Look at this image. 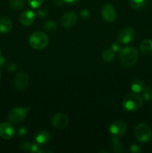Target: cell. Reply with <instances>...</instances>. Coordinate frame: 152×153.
<instances>
[{
    "label": "cell",
    "instance_id": "25",
    "mask_svg": "<svg viewBox=\"0 0 152 153\" xmlns=\"http://www.w3.org/2000/svg\"><path fill=\"white\" fill-rule=\"evenodd\" d=\"M28 4H30L33 8H37L39 7L43 2V0H28Z\"/></svg>",
    "mask_w": 152,
    "mask_h": 153
},
{
    "label": "cell",
    "instance_id": "15",
    "mask_svg": "<svg viewBox=\"0 0 152 153\" xmlns=\"http://www.w3.org/2000/svg\"><path fill=\"white\" fill-rule=\"evenodd\" d=\"M139 49L142 53L144 55H152V40L146 39L142 40L139 45Z\"/></svg>",
    "mask_w": 152,
    "mask_h": 153
},
{
    "label": "cell",
    "instance_id": "6",
    "mask_svg": "<svg viewBox=\"0 0 152 153\" xmlns=\"http://www.w3.org/2000/svg\"><path fill=\"white\" fill-rule=\"evenodd\" d=\"M136 36L134 29L131 27H125L118 32L117 38L121 43L127 44L132 41Z\"/></svg>",
    "mask_w": 152,
    "mask_h": 153
},
{
    "label": "cell",
    "instance_id": "21",
    "mask_svg": "<svg viewBox=\"0 0 152 153\" xmlns=\"http://www.w3.org/2000/svg\"><path fill=\"white\" fill-rule=\"evenodd\" d=\"M58 28V23L55 20H49L43 25V29L49 33H53Z\"/></svg>",
    "mask_w": 152,
    "mask_h": 153
},
{
    "label": "cell",
    "instance_id": "22",
    "mask_svg": "<svg viewBox=\"0 0 152 153\" xmlns=\"http://www.w3.org/2000/svg\"><path fill=\"white\" fill-rule=\"evenodd\" d=\"M148 0H129V4L132 8L141 9L147 4Z\"/></svg>",
    "mask_w": 152,
    "mask_h": 153
},
{
    "label": "cell",
    "instance_id": "7",
    "mask_svg": "<svg viewBox=\"0 0 152 153\" xmlns=\"http://www.w3.org/2000/svg\"><path fill=\"white\" fill-rule=\"evenodd\" d=\"M102 17L106 22H113L116 19V12L114 7L109 3H106L101 8Z\"/></svg>",
    "mask_w": 152,
    "mask_h": 153
},
{
    "label": "cell",
    "instance_id": "35",
    "mask_svg": "<svg viewBox=\"0 0 152 153\" xmlns=\"http://www.w3.org/2000/svg\"><path fill=\"white\" fill-rule=\"evenodd\" d=\"M0 56H1V52H0Z\"/></svg>",
    "mask_w": 152,
    "mask_h": 153
},
{
    "label": "cell",
    "instance_id": "32",
    "mask_svg": "<svg viewBox=\"0 0 152 153\" xmlns=\"http://www.w3.org/2000/svg\"><path fill=\"white\" fill-rule=\"evenodd\" d=\"M7 69L9 70V71H14L15 69H16V65H15L14 64H13V63H11V64H9L7 66Z\"/></svg>",
    "mask_w": 152,
    "mask_h": 153
},
{
    "label": "cell",
    "instance_id": "28",
    "mask_svg": "<svg viewBox=\"0 0 152 153\" xmlns=\"http://www.w3.org/2000/svg\"><path fill=\"white\" fill-rule=\"evenodd\" d=\"M111 49L114 51L115 52H119L121 50V43L120 42H114V43L112 44L111 46Z\"/></svg>",
    "mask_w": 152,
    "mask_h": 153
},
{
    "label": "cell",
    "instance_id": "4",
    "mask_svg": "<svg viewBox=\"0 0 152 153\" xmlns=\"http://www.w3.org/2000/svg\"><path fill=\"white\" fill-rule=\"evenodd\" d=\"M135 136L137 140L146 143L151 138L152 131L150 126L146 123H139L135 128Z\"/></svg>",
    "mask_w": 152,
    "mask_h": 153
},
{
    "label": "cell",
    "instance_id": "2",
    "mask_svg": "<svg viewBox=\"0 0 152 153\" xmlns=\"http://www.w3.org/2000/svg\"><path fill=\"white\" fill-rule=\"evenodd\" d=\"M142 98L137 94H130L122 102V107L127 111H137L142 106Z\"/></svg>",
    "mask_w": 152,
    "mask_h": 153
},
{
    "label": "cell",
    "instance_id": "31",
    "mask_svg": "<svg viewBox=\"0 0 152 153\" xmlns=\"http://www.w3.org/2000/svg\"><path fill=\"white\" fill-rule=\"evenodd\" d=\"M53 3L56 6H62L65 3L64 0H53Z\"/></svg>",
    "mask_w": 152,
    "mask_h": 153
},
{
    "label": "cell",
    "instance_id": "1",
    "mask_svg": "<svg viewBox=\"0 0 152 153\" xmlns=\"http://www.w3.org/2000/svg\"><path fill=\"white\" fill-rule=\"evenodd\" d=\"M119 58L122 66L125 67H132L137 64L139 59L138 51L134 46H127L119 51Z\"/></svg>",
    "mask_w": 152,
    "mask_h": 153
},
{
    "label": "cell",
    "instance_id": "16",
    "mask_svg": "<svg viewBox=\"0 0 152 153\" xmlns=\"http://www.w3.org/2000/svg\"><path fill=\"white\" fill-rule=\"evenodd\" d=\"M12 29V22L9 18L2 17L0 19V32L7 34Z\"/></svg>",
    "mask_w": 152,
    "mask_h": 153
},
{
    "label": "cell",
    "instance_id": "14",
    "mask_svg": "<svg viewBox=\"0 0 152 153\" xmlns=\"http://www.w3.org/2000/svg\"><path fill=\"white\" fill-rule=\"evenodd\" d=\"M50 133L46 130H40L34 136L36 143L40 146H45L50 141Z\"/></svg>",
    "mask_w": 152,
    "mask_h": 153
},
{
    "label": "cell",
    "instance_id": "13",
    "mask_svg": "<svg viewBox=\"0 0 152 153\" xmlns=\"http://www.w3.org/2000/svg\"><path fill=\"white\" fill-rule=\"evenodd\" d=\"M35 19V13L31 10H25L19 16L21 24L25 26H29Z\"/></svg>",
    "mask_w": 152,
    "mask_h": 153
},
{
    "label": "cell",
    "instance_id": "24",
    "mask_svg": "<svg viewBox=\"0 0 152 153\" xmlns=\"http://www.w3.org/2000/svg\"><path fill=\"white\" fill-rule=\"evenodd\" d=\"M142 97L143 100L145 101L149 102L152 100V88L151 87H147L145 88L144 91H142Z\"/></svg>",
    "mask_w": 152,
    "mask_h": 153
},
{
    "label": "cell",
    "instance_id": "26",
    "mask_svg": "<svg viewBox=\"0 0 152 153\" xmlns=\"http://www.w3.org/2000/svg\"><path fill=\"white\" fill-rule=\"evenodd\" d=\"M129 151L132 153H139L142 151V149L141 146H139V145L134 144L131 146Z\"/></svg>",
    "mask_w": 152,
    "mask_h": 153
},
{
    "label": "cell",
    "instance_id": "17",
    "mask_svg": "<svg viewBox=\"0 0 152 153\" xmlns=\"http://www.w3.org/2000/svg\"><path fill=\"white\" fill-rule=\"evenodd\" d=\"M131 88L133 92L135 93V94H139L144 91L145 86L144 82L142 79H136L131 83Z\"/></svg>",
    "mask_w": 152,
    "mask_h": 153
},
{
    "label": "cell",
    "instance_id": "29",
    "mask_svg": "<svg viewBox=\"0 0 152 153\" xmlns=\"http://www.w3.org/2000/svg\"><path fill=\"white\" fill-rule=\"evenodd\" d=\"M27 134V129L25 127H20V128H18L17 130V134L19 136V137H23L25 134Z\"/></svg>",
    "mask_w": 152,
    "mask_h": 153
},
{
    "label": "cell",
    "instance_id": "9",
    "mask_svg": "<svg viewBox=\"0 0 152 153\" xmlns=\"http://www.w3.org/2000/svg\"><path fill=\"white\" fill-rule=\"evenodd\" d=\"M127 130V125L122 120H116L111 124L110 127V134L115 137H120Z\"/></svg>",
    "mask_w": 152,
    "mask_h": 153
},
{
    "label": "cell",
    "instance_id": "3",
    "mask_svg": "<svg viewBox=\"0 0 152 153\" xmlns=\"http://www.w3.org/2000/svg\"><path fill=\"white\" fill-rule=\"evenodd\" d=\"M29 45L34 49H43L49 45V39L46 34L42 31H36L29 37Z\"/></svg>",
    "mask_w": 152,
    "mask_h": 153
},
{
    "label": "cell",
    "instance_id": "12",
    "mask_svg": "<svg viewBox=\"0 0 152 153\" xmlns=\"http://www.w3.org/2000/svg\"><path fill=\"white\" fill-rule=\"evenodd\" d=\"M28 82H29V78L28 74L25 72H19L15 77V88L18 90H24L27 88Z\"/></svg>",
    "mask_w": 152,
    "mask_h": 153
},
{
    "label": "cell",
    "instance_id": "8",
    "mask_svg": "<svg viewBox=\"0 0 152 153\" xmlns=\"http://www.w3.org/2000/svg\"><path fill=\"white\" fill-rule=\"evenodd\" d=\"M69 118L66 114L63 113L57 114L52 117V124L58 129H63L69 125Z\"/></svg>",
    "mask_w": 152,
    "mask_h": 153
},
{
    "label": "cell",
    "instance_id": "18",
    "mask_svg": "<svg viewBox=\"0 0 152 153\" xmlns=\"http://www.w3.org/2000/svg\"><path fill=\"white\" fill-rule=\"evenodd\" d=\"M39 146L37 143H30L28 141H23L20 143V149L28 151L30 152H38Z\"/></svg>",
    "mask_w": 152,
    "mask_h": 153
},
{
    "label": "cell",
    "instance_id": "20",
    "mask_svg": "<svg viewBox=\"0 0 152 153\" xmlns=\"http://www.w3.org/2000/svg\"><path fill=\"white\" fill-rule=\"evenodd\" d=\"M115 55H116V52L113 49H107L102 52L101 57H102V59L104 60V61L107 63H110L114 60Z\"/></svg>",
    "mask_w": 152,
    "mask_h": 153
},
{
    "label": "cell",
    "instance_id": "19",
    "mask_svg": "<svg viewBox=\"0 0 152 153\" xmlns=\"http://www.w3.org/2000/svg\"><path fill=\"white\" fill-rule=\"evenodd\" d=\"M111 145L113 149L116 152H124V146L119 141V137L113 136L111 140Z\"/></svg>",
    "mask_w": 152,
    "mask_h": 153
},
{
    "label": "cell",
    "instance_id": "34",
    "mask_svg": "<svg viewBox=\"0 0 152 153\" xmlns=\"http://www.w3.org/2000/svg\"><path fill=\"white\" fill-rule=\"evenodd\" d=\"M4 62H5V58L3 56H0V67H2L4 65Z\"/></svg>",
    "mask_w": 152,
    "mask_h": 153
},
{
    "label": "cell",
    "instance_id": "27",
    "mask_svg": "<svg viewBox=\"0 0 152 153\" xmlns=\"http://www.w3.org/2000/svg\"><path fill=\"white\" fill-rule=\"evenodd\" d=\"M37 14L39 17L44 18V17H46V16H47L48 10L45 8H40L37 10Z\"/></svg>",
    "mask_w": 152,
    "mask_h": 153
},
{
    "label": "cell",
    "instance_id": "23",
    "mask_svg": "<svg viewBox=\"0 0 152 153\" xmlns=\"http://www.w3.org/2000/svg\"><path fill=\"white\" fill-rule=\"evenodd\" d=\"M9 6L14 10H21L25 6L24 0H10Z\"/></svg>",
    "mask_w": 152,
    "mask_h": 153
},
{
    "label": "cell",
    "instance_id": "10",
    "mask_svg": "<svg viewBox=\"0 0 152 153\" xmlns=\"http://www.w3.org/2000/svg\"><path fill=\"white\" fill-rule=\"evenodd\" d=\"M15 134L14 128L10 123L3 122L0 124V137L4 140H10Z\"/></svg>",
    "mask_w": 152,
    "mask_h": 153
},
{
    "label": "cell",
    "instance_id": "33",
    "mask_svg": "<svg viewBox=\"0 0 152 153\" xmlns=\"http://www.w3.org/2000/svg\"><path fill=\"white\" fill-rule=\"evenodd\" d=\"M80 0H64L65 3H67L69 4H75L78 3Z\"/></svg>",
    "mask_w": 152,
    "mask_h": 153
},
{
    "label": "cell",
    "instance_id": "36",
    "mask_svg": "<svg viewBox=\"0 0 152 153\" xmlns=\"http://www.w3.org/2000/svg\"><path fill=\"white\" fill-rule=\"evenodd\" d=\"M0 76H1V73H0Z\"/></svg>",
    "mask_w": 152,
    "mask_h": 153
},
{
    "label": "cell",
    "instance_id": "11",
    "mask_svg": "<svg viewBox=\"0 0 152 153\" xmlns=\"http://www.w3.org/2000/svg\"><path fill=\"white\" fill-rule=\"evenodd\" d=\"M77 16L74 12H67L61 17V25L66 28H71L77 23Z\"/></svg>",
    "mask_w": 152,
    "mask_h": 153
},
{
    "label": "cell",
    "instance_id": "5",
    "mask_svg": "<svg viewBox=\"0 0 152 153\" xmlns=\"http://www.w3.org/2000/svg\"><path fill=\"white\" fill-rule=\"evenodd\" d=\"M29 111L28 108L16 107L10 111L8 114L9 123L11 124H19L24 122L26 118V114Z\"/></svg>",
    "mask_w": 152,
    "mask_h": 153
},
{
    "label": "cell",
    "instance_id": "30",
    "mask_svg": "<svg viewBox=\"0 0 152 153\" xmlns=\"http://www.w3.org/2000/svg\"><path fill=\"white\" fill-rule=\"evenodd\" d=\"M80 16L81 17H83V19H89V17H90V13H89V11L88 10H86V9H83V10H81L80 11Z\"/></svg>",
    "mask_w": 152,
    "mask_h": 153
}]
</instances>
